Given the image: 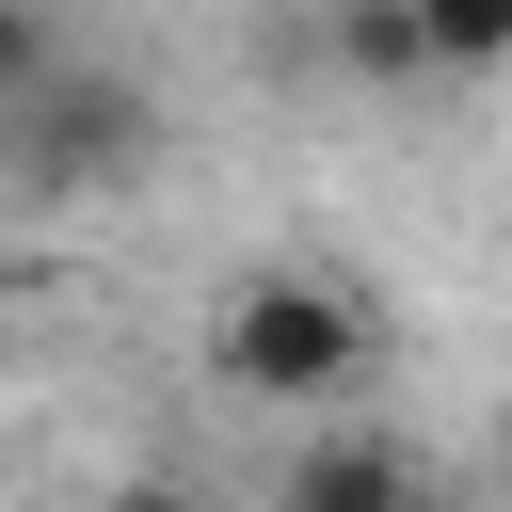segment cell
I'll list each match as a JSON object with an SVG mask.
<instances>
[{
    "instance_id": "obj_4",
    "label": "cell",
    "mask_w": 512,
    "mask_h": 512,
    "mask_svg": "<svg viewBox=\"0 0 512 512\" xmlns=\"http://www.w3.org/2000/svg\"><path fill=\"white\" fill-rule=\"evenodd\" d=\"M320 48H336L352 80H384V96H400V80H432V48H416V0H336V16H320Z\"/></svg>"
},
{
    "instance_id": "obj_6",
    "label": "cell",
    "mask_w": 512,
    "mask_h": 512,
    "mask_svg": "<svg viewBox=\"0 0 512 512\" xmlns=\"http://www.w3.org/2000/svg\"><path fill=\"white\" fill-rule=\"evenodd\" d=\"M48 64H64V32H48V0H0V112H16V96L48 80Z\"/></svg>"
},
{
    "instance_id": "obj_3",
    "label": "cell",
    "mask_w": 512,
    "mask_h": 512,
    "mask_svg": "<svg viewBox=\"0 0 512 512\" xmlns=\"http://www.w3.org/2000/svg\"><path fill=\"white\" fill-rule=\"evenodd\" d=\"M272 512H448V496H432V448H416V432H384V416H320V432L288 448Z\"/></svg>"
},
{
    "instance_id": "obj_2",
    "label": "cell",
    "mask_w": 512,
    "mask_h": 512,
    "mask_svg": "<svg viewBox=\"0 0 512 512\" xmlns=\"http://www.w3.org/2000/svg\"><path fill=\"white\" fill-rule=\"evenodd\" d=\"M144 128H160L144 80H112V64H48V80L0 112V176H16V192H112V176H144Z\"/></svg>"
},
{
    "instance_id": "obj_1",
    "label": "cell",
    "mask_w": 512,
    "mask_h": 512,
    "mask_svg": "<svg viewBox=\"0 0 512 512\" xmlns=\"http://www.w3.org/2000/svg\"><path fill=\"white\" fill-rule=\"evenodd\" d=\"M208 368H224L240 400H272V416H352L368 368H384V320H368L336 272H240Z\"/></svg>"
},
{
    "instance_id": "obj_5",
    "label": "cell",
    "mask_w": 512,
    "mask_h": 512,
    "mask_svg": "<svg viewBox=\"0 0 512 512\" xmlns=\"http://www.w3.org/2000/svg\"><path fill=\"white\" fill-rule=\"evenodd\" d=\"M416 48H432V80H496L512 64V0H416Z\"/></svg>"
},
{
    "instance_id": "obj_8",
    "label": "cell",
    "mask_w": 512,
    "mask_h": 512,
    "mask_svg": "<svg viewBox=\"0 0 512 512\" xmlns=\"http://www.w3.org/2000/svg\"><path fill=\"white\" fill-rule=\"evenodd\" d=\"M496 496H512V416H496Z\"/></svg>"
},
{
    "instance_id": "obj_7",
    "label": "cell",
    "mask_w": 512,
    "mask_h": 512,
    "mask_svg": "<svg viewBox=\"0 0 512 512\" xmlns=\"http://www.w3.org/2000/svg\"><path fill=\"white\" fill-rule=\"evenodd\" d=\"M112 512H208L192 480H112Z\"/></svg>"
}]
</instances>
